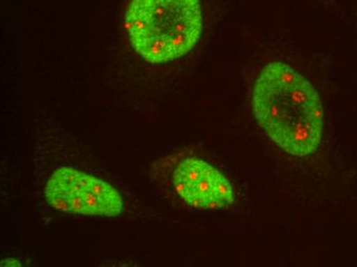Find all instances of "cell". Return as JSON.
<instances>
[{"mask_svg":"<svg viewBox=\"0 0 357 267\" xmlns=\"http://www.w3.org/2000/svg\"><path fill=\"white\" fill-rule=\"evenodd\" d=\"M252 104L259 125L282 151L299 158L317 151L324 109L317 89L301 73L286 63H269L255 82Z\"/></svg>","mask_w":357,"mask_h":267,"instance_id":"obj_1","label":"cell"},{"mask_svg":"<svg viewBox=\"0 0 357 267\" xmlns=\"http://www.w3.org/2000/svg\"><path fill=\"white\" fill-rule=\"evenodd\" d=\"M130 45L151 64L190 53L204 29L200 0H130L125 16Z\"/></svg>","mask_w":357,"mask_h":267,"instance_id":"obj_2","label":"cell"},{"mask_svg":"<svg viewBox=\"0 0 357 267\" xmlns=\"http://www.w3.org/2000/svg\"><path fill=\"white\" fill-rule=\"evenodd\" d=\"M45 194L54 209L74 214L116 217L125 208L111 184L72 168L58 169L47 180Z\"/></svg>","mask_w":357,"mask_h":267,"instance_id":"obj_3","label":"cell"},{"mask_svg":"<svg viewBox=\"0 0 357 267\" xmlns=\"http://www.w3.org/2000/svg\"><path fill=\"white\" fill-rule=\"evenodd\" d=\"M173 184L178 197L198 209H223L234 201L229 180L200 158H188L178 162L174 171Z\"/></svg>","mask_w":357,"mask_h":267,"instance_id":"obj_4","label":"cell"},{"mask_svg":"<svg viewBox=\"0 0 357 267\" xmlns=\"http://www.w3.org/2000/svg\"><path fill=\"white\" fill-rule=\"evenodd\" d=\"M21 266L19 261L15 259H6L1 262V266Z\"/></svg>","mask_w":357,"mask_h":267,"instance_id":"obj_5","label":"cell"}]
</instances>
